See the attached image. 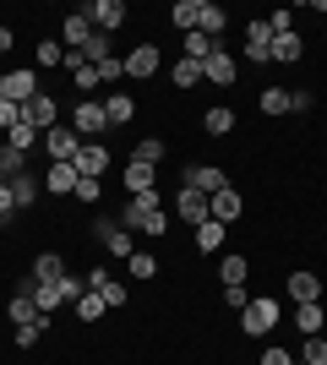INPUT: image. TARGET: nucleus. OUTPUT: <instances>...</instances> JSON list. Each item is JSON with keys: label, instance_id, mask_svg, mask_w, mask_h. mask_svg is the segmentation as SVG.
Segmentation results:
<instances>
[{"label": "nucleus", "instance_id": "nucleus-8", "mask_svg": "<svg viewBox=\"0 0 327 365\" xmlns=\"http://www.w3.org/2000/svg\"><path fill=\"white\" fill-rule=\"evenodd\" d=\"M82 148V137L71 131V125H55V131H44V153H49V164H71Z\"/></svg>", "mask_w": 327, "mask_h": 365}, {"label": "nucleus", "instance_id": "nucleus-35", "mask_svg": "<svg viewBox=\"0 0 327 365\" xmlns=\"http://www.w3.org/2000/svg\"><path fill=\"white\" fill-rule=\"evenodd\" d=\"M246 267H251V262L240 257V251H229V257L218 262V278H224V284H246Z\"/></svg>", "mask_w": 327, "mask_h": 365}, {"label": "nucleus", "instance_id": "nucleus-24", "mask_svg": "<svg viewBox=\"0 0 327 365\" xmlns=\"http://www.w3.org/2000/svg\"><path fill=\"white\" fill-rule=\"evenodd\" d=\"M202 125H207V137H229V131H234V109L229 104H213L202 115Z\"/></svg>", "mask_w": 327, "mask_h": 365}, {"label": "nucleus", "instance_id": "nucleus-17", "mask_svg": "<svg viewBox=\"0 0 327 365\" xmlns=\"http://www.w3.org/2000/svg\"><path fill=\"white\" fill-rule=\"evenodd\" d=\"M98 104H104L109 125H131L137 120V98H131V93H109V98H98Z\"/></svg>", "mask_w": 327, "mask_h": 365}, {"label": "nucleus", "instance_id": "nucleus-26", "mask_svg": "<svg viewBox=\"0 0 327 365\" xmlns=\"http://www.w3.org/2000/svg\"><path fill=\"white\" fill-rule=\"evenodd\" d=\"M6 317H11L16 327H28V322H38V317H44V311L33 305V294H11V305H6Z\"/></svg>", "mask_w": 327, "mask_h": 365}, {"label": "nucleus", "instance_id": "nucleus-51", "mask_svg": "<svg viewBox=\"0 0 327 365\" xmlns=\"http://www.w3.org/2000/svg\"><path fill=\"white\" fill-rule=\"evenodd\" d=\"M6 49H11V28H0V55H6Z\"/></svg>", "mask_w": 327, "mask_h": 365}, {"label": "nucleus", "instance_id": "nucleus-27", "mask_svg": "<svg viewBox=\"0 0 327 365\" xmlns=\"http://www.w3.org/2000/svg\"><path fill=\"white\" fill-rule=\"evenodd\" d=\"M170 82L175 88H197V82H202V61H186V55H180V61L170 66Z\"/></svg>", "mask_w": 327, "mask_h": 365}, {"label": "nucleus", "instance_id": "nucleus-7", "mask_svg": "<svg viewBox=\"0 0 327 365\" xmlns=\"http://www.w3.org/2000/svg\"><path fill=\"white\" fill-rule=\"evenodd\" d=\"M93 235L104 240V251H109V257H125V262L137 257V240H131V229H120V218H98V224H93Z\"/></svg>", "mask_w": 327, "mask_h": 365}, {"label": "nucleus", "instance_id": "nucleus-6", "mask_svg": "<svg viewBox=\"0 0 327 365\" xmlns=\"http://www.w3.org/2000/svg\"><path fill=\"white\" fill-rule=\"evenodd\" d=\"M180 185L202 191V197H218V191H229V175L213 169V164H186V169H180Z\"/></svg>", "mask_w": 327, "mask_h": 365}, {"label": "nucleus", "instance_id": "nucleus-36", "mask_svg": "<svg viewBox=\"0 0 327 365\" xmlns=\"http://www.w3.org/2000/svg\"><path fill=\"white\" fill-rule=\"evenodd\" d=\"M197 33H207V38H218V33H224V6H213V0H202V22H197Z\"/></svg>", "mask_w": 327, "mask_h": 365}, {"label": "nucleus", "instance_id": "nucleus-49", "mask_svg": "<svg viewBox=\"0 0 327 365\" xmlns=\"http://www.w3.org/2000/svg\"><path fill=\"white\" fill-rule=\"evenodd\" d=\"M16 213V202H11V180H0V224Z\"/></svg>", "mask_w": 327, "mask_h": 365}, {"label": "nucleus", "instance_id": "nucleus-20", "mask_svg": "<svg viewBox=\"0 0 327 365\" xmlns=\"http://www.w3.org/2000/svg\"><path fill=\"white\" fill-rule=\"evenodd\" d=\"M207 213H213L218 224H234V218L246 213V202H240V191H218V197H207Z\"/></svg>", "mask_w": 327, "mask_h": 365}, {"label": "nucleus", "instance_id": "nucleus-12", "mask_svg": "<svg viewBox=\"0 0 327 365\" xmlns=\"http://www.w3.org/2000/svg\"><path fill=\"white\" fill-rule=\"evenodd\" d=\"M175 218L191 224V229L207 224V218H213V213H207V197H202V191H191V185H180V197H175Z\"/></svg>", "mask_w": 327, "mask_h": 365}, {"label": "nucleus", "instance_id": "nucleus-14", "mask_svg": "<svg viewBox=\"0 0 327 365\" xmlns=\"http://www.w3.org/2000/svg\"><path fill=\"white\" fill-rule=\"evenodd\" d=\"M158 207H164V202H158V191H142V197H131V202L120 207V229H131V235H137V229H142V218H147V213H158Z\"/></svg>", "mask_w": 327, "mask_h": 365}, {"label": "nucleus", "instance_id": "nucleus-11", "mask_svg": "<svg viewBox=\"0 0 327 365\" xmlns=\"http://www.w3.org/2000/svg\"><path fill=\"white\" fill-rule=\"evenodd\" d=\"M158 66H164V49H158V44H137L131 55H125V76H137V82L158 76Z\"/></svg>", "mask_w": 327, "mask_h": 365}, {"label": "nucleus", "instance_id": "nucleus-42", "mask_svg": "<svg viewBox=\"0 0 327 365\" xmlns=\"http://www.w3.org/2000/svg\"><path fill=\"white\" fill-rule=\"evenodd\" d=\"M77 202H98L104 197V180H88V175H77V191H71Z\"/></svg>", "mask_w": 327, "mask_h": 365}, {"label": "nucleus", "instance_id": "nucleus-48", "mask_svg": "<svg viewBox=\"0 0 327 365\" xmlns=\"http://www.w3.org/2000/svg\"><path fill=\"white\" fill-rule=\"evenodd\" d=\"M120 76H125V61H115V55L98 66V82H120Z\"/></svg>", "mask_w": 327, "mask_h": 365}, {"label": "nucleus", "instance_id": "nucleus-43", "mask_svg": "<svg viewBox=\"0 0 327 365\" xmlns=\"http://www.w3.org/2000/svg\"><path fill=\"white\" fill-rule=\"evenodd\" d=\"M306 365H327V338L316 333V338H306V354H300Z\"/></svg>", "mask_w": 327, "mask_h": 365}, {"label": "nucleus", "instance_id": "nucleus-31", "mask_svg": "<svg viewBox=\"0 0 327 365\" xmlns=\"http://www.w3.org/2000/svg\"><path fill=\"white\" fill-rule=\"evenodd\" d=\"M33 305H38L44 317H49V311H61V305H66V289H61V278H55V284H38V289H33Z\"/></svg>", "mask_w": 327, "mask_h": 365}, {"label": "nucleus", "instance_id": "nucleus-5", "mask_svg": "<svg viewBox=\"0 0 327 365\" xmlns=\"http://www.w3.org/2000/svg\"><path fill=\"white\" fill-rule=\"evenodd\" d=\"M38 88V76H33V66H11V71H0V98H11V104H28Z\"/></svg>", "mask_w": 327, "mask_h": 365}, {"label": "nucleus", "instance_id": "nucleus-29", "mask_svg": "<svg viewBox=\"0 0 327 365\" xmlns=\"http://www.w3.org/2000/svg\"><path fill=\"white\" fill-rule=\"evenodd\" d=\"M256 104H262V115H289V109H295V98H289V88H262V98H256Z\"/></svg>", "mask_w": 327, "mask_h": 365}, {"label": "nucleus", "instance_id": "nucleus-21", "mask_svg": "<svg viewBox=\"0 0 327 365\" xmlns=\"http://www.w3.org/2000/svg\"><path fill=\"white\" fill-rule=\"evenodd\" d=\"M44 191L71 197V191H77V164H49V169H44Z\"/></svg>", "mask_w": 327, "mask_h": 365}, {"label": "nucleus", "instance_id": "nucleus-37", "mask_svg": "<svg viewBox=\"0 0 327 365\" xmlns=\"http://www.w3.org/2000/svg\"><path fill=\"white\" fill-rule=\"evenodd\" d=\"M218 49V38H207V33H186V61H207Z\"/></svg>", "mask_w": 327, "mask_h": 365}, {"label": "nucleus", "instance_id": "nucleus-19", "mask_svg": "<svg viewBox=\"0 0 327 365\" xmlns=\"http://www.w3.org/2000/svg\"><path fill=\"white\" fill-rule=\"evenodd\" d=\"M284 289L295 294V305H311V300H322V278H316V273H289V278H284Z\"/></svg>", "mask_w": 327, "mask_h": 365}, {"label": "nucleus", "instance_id": "nucleus-3", "mask_svg": "<svg viewBox=\"0 0 327 365\" xmlns=\"http://www.w3.org/2000/svg\"><path fill=\"white\" fill-rule=\"evenodd\" d=\"M71 131H77L82 142H98L109 131V120H104V104L98 98H82L77 109H71Z\"/></svg>", "mask_w": 327, "mask_h": 365}, {"label": "nucleus", "instance_id": "nucleus-9", "mask_svg": "<svg viewBox=\"0 0 327 365\" xmlns=\"http://www.w3.org/2000/svg\"><path fill=\"white\" fill-rule=\"evenodd\" d=\"M71 164H77V175H88V180H104V169L115 164V158H109V148H104V142H82Z\"/></svg>", "mask_w": 327, "mask_h": 365}, {"label": "nucleus", "instance_id": "nucleus-39", "mask_svg": "<svg viewBox=\"0 0 327 365\" xmlns=\"http://www.w3.org/2000/svg\"><path fill=\"white\" fill-rule=\"evenodd\" d=\"M6 142H11L16 153H33L38 148V131H33V125H16V131H6Z\"/></svg>", "mask_w": 327, "mask_h": 365}, {"label": "nucleus", "instance_id": "nucleus-2", "mask_svg": "<svg viewBox=\"0 0 327 365\" xmlns=\"http://www.w3.org/2000/svg\"><path fill=\"white\" fill-rule=\"evenodd\" d=\"M77 11L93 22V33H115L125 16H131V11H125V0H82Z\"/></svg>", "mask_w": 327, "mask_h": 365}, {"label": "nucleus", "instance_id": "nucleus-1", "mask_svg": "<svg viewBox=\"0 0 327 365\" xmlns=\"http://www.w3.org/2000/svg\"><path fill=\"white\" fill-rule=\"evenodd\" d=\"M273 327H279V300H273V294L246 300V311H240V333H246V338H267Z\"/></svg>", "mask_w": 327, "mask_h": 365}, {"label": "nucleus", "instance_id": "nucleus-25", "mask_svg": "<svg viewBox=\"0 0 327 365\" xmlns=\"http://www.w3.org/2000/svg\"><path fill=\"white\" fill-rule=\"evenodd\" d=\"M120 180H125V191H131V197H142V191H153V169H147V164H125Z\"/></svg>", "mask_w": 327, "mask_h": 365}, {"label": "nucleus", "instance_id": "nucleus-45", "mask_svg": "<svg viewBox=\"0 0 327 365\" xmlns=\"http://www.w3.org/2000/svg\"><path fill=\"white\" fill-rule=\"evenodd\" d=\"M267 28H273V38L295 33V11H267Z\"/></svg>", "mask_w": 327, "mask_h": 365}, {"label": "nucleus", "instance_id": "nucleus-4", "mask_svg": "<svg viewBox=\"0 0 327 365\" xmlns=\"http://www.w3.org/2000/svg\"><path fill=\"white\" fill-rule=\"evenodd\" d=\"M22 125H33L38 137H44V131H55V125H61V104H55L49 93H33L28 104H22Z\"/></svg>", "mask_w": 327, "mask_h": 365}, {"label": "nucleus", "instance_id": "nucleus-23", "mask_svg": "<svg viewBox=\"0 0 327 365\" xmlns=\"http://www.w3.org/2000/svg\"><path fill=\"white\" fill-rule=\"evenodd\" d=\"M33 278H38V284H55V278H66V262L55 257V251H38V257H33Z\"/></svg>", "mask_w": 327, "mask_h": 365}, {"label": "nucleus", "instance_id": "nucleus-33", "mask_svg": "<svg viewBox=\"0 0 327 365\" xmlns=\"http://www.w3.org/2000/svg\"><path fill=\"white\" fill-rule=\"evenodd\" d=\"M197 22H202V0H175V28L197 33Z\"/></svg>", "mask_w": 327, "mask_h": 365}, {"label": "nucleus", "instance_id": "nucleus-44", "mask_svg": "<svg viewBox=\"0 0 327 365\" xmlns=\"http://www.w3.org/2000/svg\"><path fill=\"white\" fill-rule=\"evenodd\" d=\"M16 125H22V104L0 98V131H16Z\"/></svg>", "mask_w": 327, "mask_h": 365}, {"label": "nucleus", "instance_id": "nucleus-30", "mask_svg": "<svg viewBox=\"0 0 327 365\" xmlns=\"http://www.w3.org/2000/svg\"><path fill=\"white\" fill-rule=\"evenodd\" d=\"M158 158H164V142H158V137H142L137 148H131V158H125V164H147V169H158Z\"/></svg>", "mask_w": 327, "mask_h": 365}, {"label": "nucleus", "instance_id": "nucleus-52", "mask_svg": "<svg viewBox=\"0 0 327 365\" xmlns=\"http://www.w3.org/2000/svg\"><path fill=\"white\" fill-rule=\"evenodd\" d=\"M295 365H306V360H295Z\"/></svg>", "mask_w": 327, "mask_h": 365}, {"label": "nucleus", "instance_id": "nucleus-10", "mask_svg": "<svg viewBox=\"0 0 327 365\" xmlns=\"http://www.w3.org/2000/svg\"><path fill=\"white\" fill-rule=\"evenodd\" d=\"M82 278H88V289H93L98 300L109 305V311H120V305L131 300V294H125V284H120V278H109L104 267H93V273H82Z\"/></svg>", "mask_w": 327, "mask_h": 365}, {"label": "nucleus", "instance_id": "nucleus-34", "mask_svg": "<svg viewBox=\"0 0 327 365\" xmlns=\"http://www.w3.org/2000/svg\"><path fill=\"white\" fill-rule=\"evenodd\" d=\"M28 169V153H16L11 142H0V180H11V175H22Z\"/></svg>", "mask_w": 327, "mask_h": 365}, {"label": "nucleus", "instance_id": "nucleus-22", "mask_svg": "<svg viewBox=\"0 0 327 365\" xmlns=\"http://www.w3.org/2000/svg\"><path fill=\"white\" fill-rule=\"evenodd\" d=\"M322 322H327L322 300H311V305H295V327H300L306 338H316V333H322Z\"/></svg>", "mask_w": 327, "mask_h": 365}, {"label": "nucleus", "instance_id": "nucleus-40", "mask_svg": "<svg viewBox=\"0 0 327 365\" xmlns=\"http://www.w3.org/2000/svg\"><path fill=\"white\" fill-rule=\"evenodd\" d=\"M104 311H109V305L98 300L93 289H88V294H82V300H77V317H82V322H98V317H104Z\"/></svg>", "mask_w": 327, "mask_h": 365}, {"label": "nucleus", "instance_id": "nucleus-32", "mask_svg": "<svg viewBox=\"0 0 327 365\" xmlns=\"http://www.w3.org/2000/svg\"><path fill=\"white\" fill-rule=\"evenodd\" d=\"M300 49H306V44H300V33H284V38H273V61H279V66H295Z\"/></svg>", "mask_w": 327, "mask_h": 365}, {"label": "nucleus", "instance_id": "nucleus-16", "mask_svg": "<svg viewBox=\"0 0 327 365\" xmlns=\"http://www.w3.org/2000/svg\"><path fill=\"white\" fill-rule=\"evenodd\" d=\"M38 191H44V175H33V169L11 175V202H16V213H22V207H33V202H38Z\"/></svg>", "mask_w": 327, "mask_h": 365}, {"label": "nucleus", "instance_id": "nucleus-38", "mask_svg": "<svg viewBox=\"0 0 327 365\" xmlns=\"http://www.w3.org/2000/svg\"><path fill=\"white\" fill-rule=\"evenodd\" d=\"M44 327H49V317L28 322V327H16V349H33V344H38V338H44Z\"/></svg>", "mask_w": 327, "mask_h": 365}, {"label": "nucleus", "instance_id": "nucleus-47", "mask_svg": "<svg viewBox=\"0 0 327 365\" xmlns=\"http://www.w3.org/2000/svg\"><path fill=\"white\" fill-rule=\"evenodd\" d=\"M224 305H229V311H246V284H224Z\"/></svg>", "mask_w": 327, "mask_h": 365}, {"label": "nucleus", "instance_id": "nucleus-41", "mask_svg": "<svg viewBox=\"0 0 327 365\" xmlns=\"http://www.w3.org/2000/svg\"><path fill=\"white\" fill-rule=\"evenodd\" d=\"M170 207H158V213H147V218H142V229H137V235H164V229H170Z\"/></svg>", "mask_w": 327, "mask_h": 365}, {"label": "nucleus", "instance_id": "nucleus-46", "mask_svg": "<svg viewBox=\"0 0 327 365\" xmlns=\"http://www.w3.org/2000/svg\"><path fill=\"white\" fill-rule=\"evenodd\" d=\"M125 267H131V278H153V273H158V262L147 257V251H137V257L125 262Z\"/></svg>", "mask_w": 327, "mask_h": 365}, {"label": "nucleus", "instance_id": "nucleus-15", "mask_svg": "<svg viewBox=\"0 0 327 365\" xmlns=\"http://www.w3.org/2000/svg\"><path fill=\"white\" fill-rule=\"evenodd\" d=\"M88 38H93V22H88L82 11H71V16L61 22V44H66V55H77V49L88 44Z\"/></svg>", "mask_w": 327, "mask_h": 365}, {"label": "nucleus", "instance_id": "nucleus-50", "mask_svg": "<svg viewBox=\"0 0 327 365\" xmlns=\"http://www.w3.org/2000/svg\"><path fill=\"white\" fill-rule=\"evenodd\" d=\"M262 365H295V354H289V349H267Z\"/></svg>", "mask_w": 327, "mask_h": 365}, {"label": "nucleus", "instance_id": "nucleus-28", "mask_svg": "<svg viewBox=\"0 0 327 365\" xmlns=\"http://www.w3.org/2000/svg\"><path fill=\"white\" fill-rule=\"evenodd\" d=\"M33 66H38V71H49V66H66V44H61V38H44V44L33 49Z\"/></svg>", "mask_w": 327, "mask_h": 365}, {"label": "nucleus", "instance_id": "nucleus-18", "mask_svg": "<svg viewBox=\"0 0 327 365\" xmlns=\"http://www.w3.org/2000/svg\"><path fill=\"white\" fill-rule=\"evenodd\" d=\"M224 235H229V224H218V218H207V224H197V229H191V240H197V251H202V257L224 251Z\"/></svg>", "mask_w": 327, "mask_h": 365}, {"label": "nucleus", "instance_id": "nucleus-13", "mask_svg": "<svg viewBox=\"0 0 327 365\" xmlns=\"http://www.w3.org/2000/svg\"><path fill=\"white\" fill-rule=\"evenodd\" d=\"M202 76L213 82V88H234V76H240V66H234V55H229V49H213V55L202 61Z\"/></svg>", "mask_w": 327, "mask_h": 365}]
</instances>
